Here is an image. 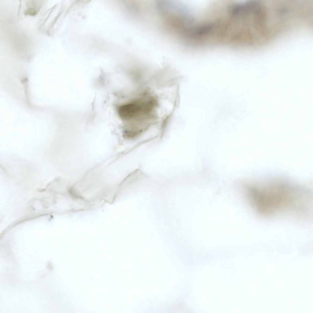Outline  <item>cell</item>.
Segmentation results:
<instances>
[{
	"mask_svg": "<svg viewBox=\"0 0 313 313\" xmlns=\"http://www.w3.org/2000/svg\"><path fill=\"white\" fill-rule=\"evenodd\" d=\"M246 196L260 214L271 216L283 212L305 216L310 207V196L284 183L274 182L262 187L248 186Z\"/></svg>",
	"mask_w": 313,
	"mask_h": 313,
	"instance_id": "cell-1",
	"label": "cell"
}]
</instances>
